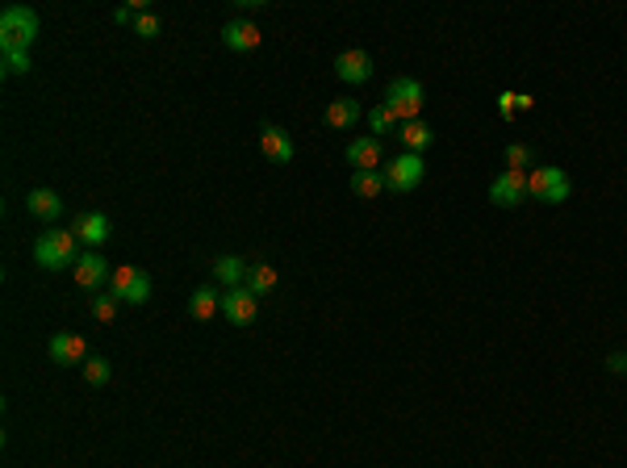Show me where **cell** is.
Masks as SVG:
<instances>
[{"label":"cell","instance_id":"cell-1","mask_svg":"<svg viewBox=\"0 0 627 468\" xmlns=\"http://www.w3.org/2000/svg\"><path fill=\"white\" fill-rule=\"evenodd\" d=\"M76 230H51V234H43V239L34 243V260H38V268H46V272H59V268H76L80 251H76Z\"/></svg>","mask_w":627,"mask_h":468},{"label":"cell","instance_id":"cell-2","mask_svg":"<svg viewBox=\"0 0 627 468\" xmlns=\"http://www.w3.org/2000/svg\"><path fill=\"white\" fill-rule=\"evenodd\" d=\"M38 38V13L25 5H9L0 13V51H30Z\"/></svg>","mask_w":627,"mask_h":468},{"label":"cell","instance_id":"cell-3","mask_svg":"<svg viewBox=\"0 0 627 468\" xmlns=\"http://www.w3.org/2000/svg\"><path fill=\"white\" fill-rule=\"evenodd\" d=\"M422 100H427V92H422V84L410 76H398L390 88H385V110H390L401 126H406V121H419Z\"/></svg>","mask_w":627,"mask_h":468},{"label":"cell","instance_id":"cell-4","mask_svg":"<svg viewBox=\"0 0 627 468\" xmlns=\"http://www.w3.org/2000/svg\"><path fill=\"white\" fill-rule=\"evenodd\" d=\"M569 193H574V185L561 167H535L527 176V196H535L540 205H561V201H569Z\"/></svg>","mask_w":627,"mask_h":468},{"label":"cell","instance_id":"cell-5","mask_svg":"<svg viewBox=\"0 0 627 468\" xmlns=\"http://www.w3.org/2000/svg\"><path fill=\"white\" fill-rule=\"evenodd\" d=\"M109 293L126 305H142L151 297V276L142 272V268H134V263H121V268H113V276H109Z\"/></svg>","mask_w":627,"mask_h":468},{"label":"cell","instance_id":"cell-6","mask_svg":"<svg viewBox=\"0 0 627 468\" xmlns=\"http://www.w3.org/2000/svg\"><path fill=\"white\" fill-rule=\"evenodd\" d=\"M422 176H427L422 155L401 151V155H393V164L385 167V188H393V193H414V188L422 185Z\"/></svg>","mask_w":627,"mask_h":468},{"label":"cell","instance_id":"cell-7","mask_svg":"<svg viewBox=\"0 0 627 468\" xmlns=\"http://www.w3.org/2000/svg\"><path fill=\"white\" fill-rule=\"evenodd\" d=\"M489 201L502 209H515L527 201V172H515V167H502V172L489 180Z\"/></svg>","mask_w":627,"mask_h":468},{"label":"cell","instance_id":"cell-8","mask_svg":"<svg viewBox=\"0 0 627 468\" xmlns=\"http://www.w3.org/2000/svg\"><path fill=\"white\" fill-rule=\"evenodd\" d=\"M222 314H227L230 327H251V322L260 318V297L251 293L247 284L227 289V293H222Z\"/></svg>","mask_w":627,"mask_h":468},{"label":"cell","instance_id":"cell-9","mask_svg":"<svg viewBox=\"0 0 627 468\" xmlns=\"http://www.w3.org/2000/svg\"><path fill=\"white\" fill-rule=\"evenodd\" d=\"M46 351H51L54 364H84L88 359V343L84 335H76V330H59V335H51V343H46Z\"/></svg>","mask_w":627,"mask_h":468},{"label":"cell","instance_id":"cell-10","mask_svg":"<svg viewBox=\"0 0 627 468\" xmlns=\"http://www.w3.org/2000/svg\"><path fill=\"white\" fill-rule=\"evenodd\" d=\"M72 230H76V239L84 243L88 251H101L109 243V218L101 214V209H88V214H80Z\"/></svg>","mask_w":627,"mask_h":468},{"label":"cell","instance_id":"cell-11","mask_svg":"<svg viewBox=\"0 0 627 468\" xmlns=\"http://www.w3.org/2000/svg\"><path fill=\"white\" fill-rule=\"evenodd\" d=\"M76 281L84 284V289H101V284L113 276V268H109V260L101 255V251H80V260H76Z\"/></svg>","mask_w":627,"mask_h":468},{"label":"cell","instance_id":"cell-12","mask_svg":"<svg viewBox=\"0 0 627 468\" xmlns=\"http://www.w3.org/2000/svg\"><path fill=\"white\" fill-rule=\"evenodd\" d=\"M335 76L343 84H364V80H372V55L368 51H343L335 59Z\"/></svg>","mask_w":627,"mask_h":468},{"label":"cell","instance_id":"cell-13","mask_svg":"<svg viewBox=\"0 0 627 468\" xmlns=\"http://www.w3.org/2000/svg\"><path fill=\"white\" fill-rule=\"evenodd\" d=\"M381 138H352L347 142V164L356 167V172H381Z\"/></svg>","mask_w":627,"mask_h":468},{"label":"cell","instance_id":"cell-14","mask_svg":"<svg viewBox=\"0 0 627 468\" xmlns=\"http://www.w3.org/2000/svg\"><path fill=\"white\" fill-rule=\"evenodd\" d=\"M260 151L268 155L272 164H293V138L281 126H264L260 130Z\"/></svg>","mask_w":627,"mask_h":468},{"label":"cell","instance_id":"cell-15","mask_svg":"<svg viewBox=\"0 0 627 468\" xmlns=\"http://www.w3.org/2000/svg\"><path fill=\"white\" fill-rule=\"evenodd\" d=\"M260 25L256 22H227L222 25V43L230 46V51H256L260 46Z\"/></svg>","mask_w":627,"mask_h":468},{"label":"cell","instance_id":"cell-16","mask_svg":"<svg viewBox=\"0 0 627 468\" xmlns=\"http://www.w3.org/2000/svg\"><path fill=\"white\" fill-rule=\"evenodd\" d=\"M25 209H30L34 218H43V222H59V214H63V196L54 193V188H34V193L25 196Z\"/></svg>","mask_w":627,"mask_h":468},{"label":"cell","instance_id":"cell-17","mask_svg":"<svg viewBox=\"0 0 627 468\" xmlns=\"http://www.w3.org/2000/svg\"><path fill=\"white\" fill-rule=\"evenodd\" d=\"M214 314H222V293H217V289H209V284H201V289L188 297V318H197V322H209Z\"/></svg>","mask_w":627,"mask_h":468},{"label":"cell","instance_id":"cell-18","mask_svg":"<svg viewBox=\"0 0 627 468\" xmlns=\"http://www.w3.org/2000/svg\"><path fill=\"white\" fill-rule=\"evenodd\" d=\"M356 121H360V100L339 97L326 105V126H331V130H352Z\"/></svg>","mask_w":627,"mask_h":468},{"label":"cell","instance_id":"cell-19","mask_svg":"<svg viewBox=\"0 0 627 468\" xmlns=\"http://www.w3.org/2000/svg\"><path fill=\"white\" fill-rule=\"evenodd\" d=\"M398 138H401V147H406V151H410V155H422V151H427V147H431V142H435V130H431V126H427V121H406V126H401V134H398Z\"/></svg>","mask_w":627,"mask_h":468},{"label":"cell","instance_id":"cell-20","mask_svg":"<svg viewBox=\"0 0 627 468\" xmlns=\"http://www.w3.org/2000/svg\"><path fill=\"white\" fill-rule=\"evenodd\" d=\"M247 272H251V268L238 260V255H217V260H214V276L227 284V289H238V284L247 281Z\"/></svg>","mask_w":627,"mask_h":468},{"label":"cell","instance_id":"cell-21","mask_svg":"<svg viewBox=\"0 0 627 468\" xmlns=\"http://www.w3.org/2000/svg\"><path fill=\"white\" fill-rule=\"evenodd\" d=\"M352 193L360 201H377L385 193V172H352Z\"/></svg>","mask_w":627,"mask_h":468},{"label":"cell","instance_id":"cell-22","mask_svg":"<svg viewBox=\"0 0 627 468\" xmlns=\"http://www.w3.org/2000/svg\"><path fill=\"white\" fill-rule=\"evenodd\" d=\"M247 289L264 301V297H268L272 289H276V268H272V263H264V260H260V263H251V272H247Z\"/></svg>","mask_w":627,"mask_h":468},{"label":"cell","instance_id":"cell-23","mask_svg":"<svg viewBox=\"0 0 627 468\" xmlns=\"http://www.w3.org/2000/svg\"><path fill=\"white\" fill-rule=\"evenodd\" d=\"M109 377H113V368H109L105 356H88L84 359V381L88 385H109Z\"/></svg>","mask_w":627,"mask_h":468},{"label":"cell","instance_id":"cell-24","mask_svg":"<svg viewBox=\"0 0 627 468\" xmlns=\"http://www.w3.org/2000/svg\"><path fill=\"white\" fill-rule=\"evenodd\" d=\"M118 297L113 293H92V318H97V322H113V318H118Z\"/></svg>","mask_w":627,"mask_h":468},{"label":"cell","instance_id":"cell-25","mask_svg":"<svg viewBox=\"0 0 627 468\" xmlns=\"http://www.w3.org/2000/svg\"><path fill=\"white\" fill-rule=\"evenodd\" d=\"M535 164V151H531L527 142H510L506 147V167H515V172H523V167Z\"/></svg>","mask_w":627,"mask_h":468},{"label":"cell","instance_id":"cell-26","mask_svg":"<svg viewBox=\"0 0 627 468\" xmlns=\"http://www.w3.org/2000/svg\"><path fill=\"white\" fill-rule=\"evenodd\" d=\"M368 126H372V138H377V134H390L393 126H398V118H393L385 105H377V110L368 113Z\"/></svg>","mask_w":627,"mask_h":468},{"label":"cell","instance_id":"cell-27","mask_svg":"<svg viewBox=\"0 0 627 468\" xmlns=\"http://www.w3.org/2000/svg\"><path fill=\"white\" fill-rule=\"evenodd\" d=\"M30 72V51H5V76H25Z\"/></svg>","mask_w":627,"mask_h":468},{"label":"cell","instance_id":"cell-28","mask_svg":"<svg viewBox=\"0 0 627 468\" xmlns=\"http://www.w3.org/2000/svg\"><path fill=\"white\" fill-rule=\"evenodd\" d=\"M134 33H139V38H159V17H155V13H139Z\"/></svg>","mask_w":627,"mask_h":468},{"label":"cell","instance_id":"cell-29","mask_svg":"<svg viewBox=\"0 0 627 468\" xmlns=\"http://www.w3.org/2000/svg\"><path fill=\"white\" fill-rule=\"evenodd\" d=\"M515 97H519V92H502V97H497V113H502V118H515Z\"/></svg>","mask_w":627,"mask_h":468},{"label":"cell","instance_id":"cell-30","mask_svg":"<svg viewBox=\"0 0 627 468\" xmlns=\"http://www.w3.org/2000/svg\"><path fill=\"white\" fill-rule=\"evenodd\" d=\"M611 372H627V356H611Z\"/></svg>","mask_w":627,"mask_h":468},{"label":"cell","instance_id":"cell-31","mask_svg":"<svg viewBox=\"0 0 627 468\" xmlns=\"http://www.w3.org/2000/svg\"><path fill=\"white\" fill-rule=\"evenodd\" d=\"M531 105H535V100H531L527 92H519V97H515V110H531Z\"/></svg>","mask_w":627,"mask_h":468}]
</instances>
